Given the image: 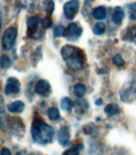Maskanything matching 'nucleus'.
Listing matches in <instances>:
<instances>
[{"mask_svg":"<svg viewBox=\"0 0 136 155\" xmlns=\"http://www.w3.org/2000/svg\"><path fill=\"white\" fill-rule=\"evenodd\" d=\"M62 58L68 68L72 71H81L84 68L85 58L83 51L73 45H66L61 48Z\"/></svg>","mask_w":136,"mask_h":155,"instance_id":"f257e3e1","label":"nucleus"},{"mask_svg":"<svg viewBox=\"0 0 136 155\" xmlns=\"http://www.w3.org/2000/svg\"><path fill=\"white\" fill-rule=\"evenodd\" d=\"M31 134L38 144H48L53 141L54 129L41 119H34L31 126Z\"/></svg>","mask_w":136,"mask_h":155,"instance_id":"f03ea898","label":"nucleus"},{"mask_svg":"<svg viewBox=\"0 0 136 155\" xmlns=\"http://www.w3.org/2000/svg\"><path fill=\"white\" fill-rule=\"evenodd\" d=\"M119 96L124 103H132L136 100V72L122 87Z\"/></svg>","mask_w":136,"mask_h":155,"instance_id":"7ed1b4c3","label":"nucleus"},{"mask_svg":"<svg viewBox=\"0 0 136 155\" xmlns=\"http://www.w3.org/2000/svg\"><path fill=\"white\" fill-rule=\"evenodd\" d=\"M43 21L38 16H33L27 20V35L33 39H38L43 35Z\"/></svg>","mask_w":136,"mask_h":155,"instance_id":"20e7f679","label":"nucleus"},{"mask_svg":"<svg viewBox=\"0 0 136 155\" xmlns=\"http://www.w3.org/2000/svg\"><path fill=\"white\" fill-rule=\"evenodd\" d=\"M17 35L18 31L15 27H9L5 30L2 38V47L3 50H9L13 47Z\"/></svg>","mask_w":136,"mask_h":155,"instance_id":"39448f33","label":"nucleus"},{"mask_svg":"<svg viewBox=\"0 0 136 155\" xmlns=\"http://www.w3.org/2000/svg\"><path fill=\"white\" fill-rule=\"evenodd\" d=\"M82 28L77 23L69 24L65 29L64 37L68 41H75L81 36L82 34Z\"/></svg>","mask_w":136,"mask_h":155,"instance_id":"423d86ee","label":"nucleus"},{"mask_svg":"<svg viewBox=\"0 0 136 155\" xmlns=\"http://www.w3.org/2000/svg\"><path fill=\"white\" fill-rule=\"evenodd\" d=\"M79 7H80L79 0H70L66 2L63 7L65 16L66 18L69 20L73 19L78 12Z\"/></svg>","mask_w":136,"mask_h":155,"instance_id":"0eeeda50","label":"nucleus"},{"mask_svg":"<svg viewBox=\"0 0 136 155\" xmlns=\"http://www.w3.org/2000/svg\"><path fill=\"white\" fill-rule=\"evenodd\" d=\"M70 130L67 126L62 127L59 130L58 134V139L59 143L63 147H67L70 143Z\"/></svg>","mask_w":136,"mask_h":155,"instance_id":"6e6552de","label":"nucleus"},{"mask_svg":"<svg viewBox=\"0 0 136 155\" xmlns=\"http://www.w3.org/2000/svg\"><path fill=\"white\" fill-rule=\"evenodd\" d=\"M20 91V82L17 78L11 77L7 81V85L5 87V93L7 95L18 94Z\"/></svg>","mask_w":136,"mask_h":155,"instance_id":"1a4fd4ad","label":"nucleus"},{"mask_svg":"<svg viewBox=\"0 0 136 155\" xmlns=\"http://www.w3.org/2000/svg\"><path fill=\"white\" fill-rule=\"evenodd\" d=\"M35 91H36V93L39 96H47L51 91V87L46 81L41 80L37 83Z\"/></svg>","mask_w":136,"mask_h":155,"instance_id":"9d476101","label":"nucleus"},{"mask_svg":"<svg viewBox=\"0 0 136 155\" xmlns=\"http://www.w3.org/2000/svg\"><path fill=\"white\" fill-rule=\"evenodd\" d=\"M123 39L130 42L136 43V26H132L126 30L123 34Z\"/></svg>","mask_w":136,"mask_h":155,"instance_id":"9b49d317","label":"nucleus"},{"mask_svg":"<svg viewBox=\"0 0 136 155\" xmlns=\"http://www.w3.org/2000/svg\"><path fill=\"white\" fill-rule=\"evenodd\" d=\"M25 108V104L22 101H15L7 106V110L11 113H21Z\"/></svg>","mask_w":136,"mask_h":155,"instance_id":"f8f14e48","label":"nucleus"},{"mask_svg":"<svg viewBox=\"0 0 136 155\" xmlns=\"http://www.w3.org/2000/svg\"><path fill=\"white\" fill-rule=\"evenodd\" d=\"M123 18H124V13L123 11L120 7H116L114 10V13L112 15L111 19L112 21L116 25H120L123 21Z\"/></svg>","mask_w":136,"mask_h":155,"instance_id":"ddd939ff","label":"nucleus"},{"mask_svg":"<svg viewBox=\"0 0 136 155\" xmlns=\"http://www.w3.org/2000/svg\"><path fill=\"white\" fill-rule=\"evenodd\" d=\"M91 15H92L94 18L96 20L105 19V18H106L107 15L106 8L104 7H102V6L96 7V8H95L93 11H92Z\"/></svg>","mask_w":136,"mask_h":155,"instance_id":"4468645a","label":"nucleus"},{"mask_svg":"<svg viewBox=\"0 0 136 155\" xmlns=\"http://www.w3.org/2000/svg\"><path fill=\"white\" fill-rule=\"evenodd\" d=\"M104 112L106 113L108 115H109V116L115 115H117V114H119V107L117 106L116 104H110L105 107V108H104Z\"/></svg>","mask_w":136,"mask_h":155,"instance_id":"2eb2a0df","label":"nucleus"},{"mask_svg":"<svg viewBox=\"0 0 136 155\" xmlns=\"http://www.w3.org/2000/svg\"><path fill=\"white\" fill-rule=\"evenodd\" d=\"M74 106V103L72 102V100L70 98L68 97H64L61 100V107L65 111H70L72 108Z\"/></svg>","mask_w":136,"mask_h":155,"instance_id":"dca6fc26","label":"nucleus"},{"mask_svg":"<svg viewBox=\"0 0 136 155\" xmlns=\"http://www.w3.org/2000/svg\"><path fill=\"white\" fill-rule=\"evenodd\" d=\"M73 92H74L75 96L77 97L82 98L85 96V92H86V87L84 84H77L73 87Z\"/></svg>","mask_w":136,"mask_h":155,"instance_id":"f3484780","label":"nucleus"},{"mask_svg":"<svg viewBox=\"0 0 136 155\" xmlns=\"http://www.w3.org/2000/svg\"><path fill=\"white\" fill-rule=\"evenodd\" d=\"M47 115L50 120H53V121H55V120H58L60 118V112L59 110L56 107H50L49 108L48 111H47Z\"/></svg>","mask_w":136,"mask_h":155,"instance_id":"a211bd4d","label":"nucleus"},{"mask_svg":"<svg viewBox=\"0 0 136 155\" xmlns=\"http://www.w3.org/2000/svg\"><path fill=\"white\" fill-rule=\"evenodd\" d=\"M106 30V26L104 22H98L93 27V33L96 35H101Z\"/></svg>","mask_w":136,"mask_h":155,"instance_id":"6ab92c4d","label":"nucleus"},{"mask_svg":"<svg viewBox=\"0 0 136 155\" xmlns=\"http://www.w3.org/2000/svg\"><path fill=\"white\" fill-rule=\"evenodd\" d=\"M128 9L130 19L136 21V2H133L128 5Z\"/></svg>","mask_w":136,"mask_h":155,"instance_id":"aec40b11","label":"nucleus"},{"mask_svg":"<svg viewBox=\"0 0 136 155\" xmlns=\"http://www.w3.org/2000/svg\"><path fill=\"white\" fill-rule=\"evenodd\" d=\"M81 148H82L81 145H80V146H74L72 148L67 150L65 152H64L63 155H78Z\"/></svg>","mask_w":136,"mask_h":155,"instance_id":"412c9836","label":"nucleus"},{"mask_svg":"<svg viewBox=\"0 0 136 155\" xmlns=\"http://www.w3.org/2000/svg\"><path fill=\"white\" fill-rule=\"evenodd\" d=\"M11 66V59L6 55H2L1 58V67L2 68L7 69Z\"/></svg>","mask_w":136,"mask_h":155,"instance_id":"4be33fe9","label":"nucleus"},{"mask_svg":"<svg viewBox=\"0 0 136 155\" xmlns=\"http://www.w3.org/2000/svg\"><path fill=\"white\" fill-rule=\"evenodd\" d=\"M112 62L113 64H115V65L118 66V67L124 65V64H125V61H124V60L123 59V58H122V56L120 54H116L113 58Z\"/></svg>","mask_w":136,"mask_h":155,"instance_id":"5701e85b","label":"nucleus"},{"mask_svg":"<svg viewBox=\"0 0 136 155\" xmlns=\"http://www.w3.org/2000/svg\"><path fill=\"white\" fill-rule=\"evenodd\" d=\"M65 29L63 26H58L55 28V30L53 31V35L55 38H60L65 35Z\"/></svg>","mask_w":136,"mask_h":155,"instance_id":"b1692460","label":"nucleus"},{"mask_svg":"<svg viewBox=\"0 0 136 155\" xmlns=\"http://www.w3.org/2000/svg\"><path fill=\"white\" fill-rule=\"evenodd\" d=\"M54 10V4H53V1H49L48 2V4H47L46 7V12H47V15L48 16H51L52 14H53V11Z\"/></svg>","mask_w":136,"mask_h":155,"instance_id":"393cba45","label":"nucleus"},{"mask_svg":"<svg viewBox=\"0 0 136 155\" xmlns=\"http://www.w3.org/2000/svg\"><path fill=\"white\" fill-rule=\"evenodd\" d=\"M1 155H11V153L7 148H2L1 150Z\"/></svg>","mask_w":136,"mask_h":155,"instance_id":"a878e982","label":"nucleus"},{"mask_svg":"<svg viewBox=\"0 0 136 155\" xmlns=\"http://www.w3.org/2000/svg\"><path fill=\"white\" fill-rule=\"evenodd\" d=\"M102 99H98L96 102H95V104H96V105H97V106H100V105L102 104Z\"/></svg>","mask_w":136,"mask_h":155,"instance_id":"bb28decb","label":"nucleus"},{"mask_svg":"<svg viewBox=\"0 0 136 155\" xmlns=\"http://www.w3.org/2000/svg\"><path fill=\"white\" fill-rule=\"evenodd\" d=\"M17 155H22V154L21 153H17Z\"/></svg>","mask_w":136,"mask_h":155,"instance_id":"cd10ccee","label":"nucleus"}]
</instances>
